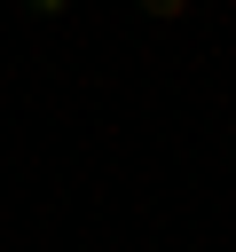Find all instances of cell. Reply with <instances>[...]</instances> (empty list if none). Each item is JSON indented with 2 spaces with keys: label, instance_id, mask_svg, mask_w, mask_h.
Wrapping results in <instances>:
<instances>
[{
  "label": "cell",
  "instance_id": "1",
  "mask_svg": "<svg viewBox=\"0 0 236 252\" xmlns=\"http://www.w3.org/2000/svg\"><path fill=\"white\" fill-rule=\"evenodd\" d=\"M16 8H24L31 24H63V16H71V0H16Z\"/></svg>",
  "mask_w": 236,
  "mask_h": 252
},
{
  "label": "cell",
  "instance_id": "2",
  "mask_svg": "<svg viewBox=\"0 0 236 252\" xmlns=\"http://www.w3.org/2000/svg\"><path fill=\"white\" fill-rule=\"evenodd\" d=\"M134 8H142L149 24H181V16H189V0H134Z\"/></svg>",
  "mask_w": 236,
  "mask_h": 252
}]
</instances>
